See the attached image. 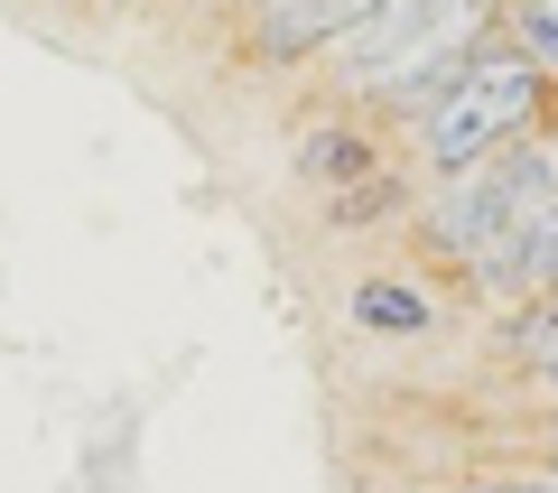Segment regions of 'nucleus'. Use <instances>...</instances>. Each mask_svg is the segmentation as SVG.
<instances>
[{"label":"nucleus","instance_id":"obj_9","mask_svg":"<svg viewBox=\"0 0 558 493\" xmlns=\"http://www.w3.org/2000/svg\"><path fill=\"white\" fill-rule=\"evenodd\" d=\"M252 10H270V0H252Z\"/></svg>","mask_w":558,"mask_h":493},{"label":"nucleus","instance_id":"obj_8","mask_svg":"<svg viewBox=\"0 0 558 493\" xmlns=\"http://www.w3.org/2000/svg\"><path fill=\"white\" fill-rule=\"evenodd\" d=\"M447 493H558V484H521V474H484V484H447Z\"/></svg>","mask_w":558,"mask_h":493},{"label":"nucleus","instance_id":"obj_4","mask_svg":"<svg viewBox=\"0 0 558 493\" xmlns=\"http://www.w3.org/2000/svg\"><path fill=\"white\" fill-rule=\"evenodd\" d=\"M299 178H307V187H326V196H344V187L381 178V168H373V140H363V131H344V121H317V131L299 140Z\"/></svg>","mask_w":558,"mask_h":493},{"label":"nucleus","instance_id":"obj_1","mask_svg":"<svg viewBox=\"0 0 558 493\" xmlns=\"http://www.w3.org/2000/svg\"><path fill=\"white\" fill-rule=\"evenodd\" d=\"M539 205H558V140H521V149L484 158V168H465V178H438V196L418 205V233H428V252L457 261V270H475L494 242H512L521 224L539 215Z\"/></svg>","mask_w":558,"mask_h":493},{"label":"nucleus","instance_id":"obj_7","mask_svg":"<svg viewBox=\"0 0 558 493\" xmlns=\"http://www.w3.org/2000/svg\"><path fill=\"white\" fill-rule=\"evenodd\" d=\"M502 20H512V57L539 65V75H558V10L549 0H502Z\"/></svg>","mask_w":558,"mask_h":493},{"label":"nucleus","instance_id":"obj_5","mask_svg":"<svg viewBox=\"0 0 558 493\" xmlns=\"http://www.w3.org/2000/svg\"><path fill=\"white\" fill-rule=\"evenodd\" d=\"M354 326L363 336H428V289H410L400 270L354 279Z\"/></svg>","mask_w":558,"mask_h":493},{"label":"nucleus","instance_id":"obj_6","mask_svg":"<svg viewBox=\"0 0 558 493\" xmlns=\"http://www.w3.org/2000/svg\"><path fill=\"white\" fill-rule=\"evenodd\" d=\"M400 205H410V187L381 168V178H363V187H344V196H326V215H336V233H363V224H391Z\"/></svg>","mask_w":558,"mask_h":493},{"label":"nucleus","instance_id":"obj_2","mask_svg":"<svg viewBox=\"0 0 558 493\" xmlns=\"http://www.w3.org/2000/svg\"><path fill=\"white\" fill-rule=\"evenodd\" d=\"M539 112H549V75L521 65L512 47H484V57L465 65V84L418 121V158H428L438 178H465V168H484V158L539 140Z\"/></svg>","mask_w":558,"mask_h":493},{"label":"nucleus","instance_id":"obj_3","mask_svg":"<svg viewBox=\"0 0 558 493\" xmlns=\"http://www.w3.org/2000/svg\"><path fill=\"white\" fill-rule=\"evenodd\" d=\"M381 0H270L252 20V57H326L336 38H354Z\"/></svg>","mask_w":558,"mask_h":493}]
</instances>
